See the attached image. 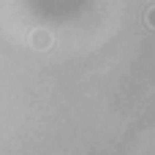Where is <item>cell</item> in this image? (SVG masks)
<instances>
[{"mask_svg":"<svg viewBox=\"0 0 155 155\" xmlns=\"http://www.w3.org/2000/svg\"><path fill=\"white\" fill-rule=\"evenodd\" d=\"M144 22H147V27H150V30H155V8L147 11V19H144Z\"/></svg>","mask_w":155,"mask_h":155,"instance_id":"cell-1","label":"cell"}]
</instances>
